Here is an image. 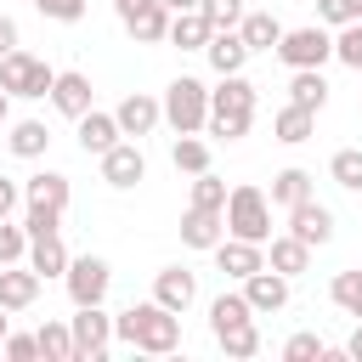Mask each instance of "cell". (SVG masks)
<instances>
[{"label": "cell", "instance_id": "1", "mask_svg": "<svg viewBox=\"0 0 362 362\" xmlns=\"http://www.w3.org/2000/svg\"><path fill=\"white\" fill-rule=\"evenodd\" d=\"M113 339L130 351H147V356H170V351H181V311H170L158 300L124 305L113 317Z\"/></svg>", "mask_w": 362, "mask_h": 362}, {"label": "cell", "instance_id": "2", "mask_svg": "<svg viewBox=\"0 0 362 362\" xmlns=\"http://www.w3.org/2000/svg\"><path fill=\"white\" fill-rule=\"evenodd\" d=\"M255 124V85L243 74H221V85L209 90V136L215 141H243Z\"/></svg>", "mask_w": 362, "mask_h": 362}, {"label": "cell", "instance_id": "3", "mask_svg": "<svg viewBox=\"0 0 362 362\" xmlns=\"http://www.w3.org/2000/svg\"><path fill=\"white\" fill-rule=\"evenodd\" d=\"M164 124L175 136H204V124H209V85L192 79V74H175L164 85Z\"/></svg>", "mask_w": 362, "mask_h": 362}, {"label": "cell", "instance_id": "4", "mask_svg": "<svg viewBox=\"0 0 362 362\" xmlns=\"http://www.w3.org/2000/svg\"><path fill=\"white\" fill-rule=\"evenodd\" d=\"M226 232L249 243H272V192H260L255 181H238L226 192Z\"/></svg>", "mask_w": 362, "mask_h": 362}, {"label": "cell", "instance_id": "5", "mask_svg": "<svg viewBox=\"0 0 362 362\" xmlns=\"http://www.w3.org/2000/svg\"><path fill=\"white\" fill-rule=\"evenodd\" d=\"M0 85L11 90V96H23V102H40V96H51V85H57V68L45 62V57H34V51H6L0 57Z\"/></svg>", "mask_w": 362, "mask_h": 362}, {"label": "cell", "instance_id": "6", "mask_svg": "<svg viewBox=\"0 0 362 362\" xmlns=\"http://www.w3.org/2000/svg\"><path fill=\"white\" fill-rule=\"evenodd\" d=\"M62 288H68L74 305H102L107 288H113V266L102 255H74L68 272H62Z\"/></svg>", "mask_w": 362, "mask_h": 362}, {"label": "cell", "instance_id": "7", "mask_svg": "<svg viewBox=\"0 0 362 362\" xmlns=\"http://www.w3.org/2000/svg\"><path fill=\"white\" fill-rule=\"evenodd\" d=\"M68 328H74V362H102L113 351V317L102 305H74Z\"/></svg>", "mask_w": 362, "mask_h": 362}, {"label": "cell", "instance_id": "8", "mask_svg": "<svg viewBox=\"0 0 362 362\" xmlns=\"http://www.w3.org/2000/svg\"><path fill=\"white\" fill-rule=\"evenodd\" d=\"M277 57H283L288 68H322V62L334 57V34H328V23L283 28V40H277Z\"/></svg>", "mask_w": 362, "mask_h": 362}, {"label": "cell", "instance_id": "9", "mask_svg": "<svg viewBox=\"0 0 362 362\" xmlns=\"http://www.w3.org/2000/svg\"><path fill=\"white\" fill-rule=\"evenodd\" d=\"M96 164H102V181H107L113 192H130V187H141V181H147V158H141V147H136V141L107 147Z\"/></svg>", "mask_w": 362, "mask_h": 362}, {"label": "cell", "instance_id": "10", "mask_svg": "<svg viewBox=\"0 0 362 362\" xmlns=\"http://www.w3.org/2000/svg\"><path fill=\"white\" fill-rule=\"evenodd\" d=\"M51 107L62 113V119H85L90 107H96V90H90V74H79V68H62L57 74V85H51Z\"/></svg>", "mask_w": 362, "mask_h": 362}, {"label": "cell", "instance_id": "11", "mask_svg": "<svg viewBox=\"0 0 362 362\" xmlns=\"http://www.w3.org/2000/svg\"><path fill=\"white\" fill-rule=\"evenodd\" d=\"M288 215V232L300 238V243H311V249H322V243H334V209L328 204H317V198H305V204H294V209H283Z\"/></svg>", "mask_w": 362, "mask_h": 362}, {"label": "cell", "instance_id": "12", "mask_svg": "<svg viewBox=\"0 0 362 362\" xmlns=\"http://www.w3.org/2000/svg\"><path fill=\"white\" fill-rule=\"evenodd\" d=\"M209 255H215V266H221L232 283H243V277H255V272L266 266V243H249V238H232V232H226Z\"/></svg>", "mask_w": 362, "mask_h": 362}, {"label": "cell", "instance_id": "13", "mask_svg": "<svg viewBox=\"0 0 362 362\" xmlns=\"http://www.w3.org/2000/svg\"><path fill=\"white\" fill-rule=\"evenodd\" d=\"M113 119H119V130H124V136H136V141H141V136H153V130L164 124V102H158V96H147V90H130V96L113 107Z\"/></svg>", "mask_w": 362, "mask_h": 362}, {"label": "cell", "instance_id": "14", "mask_svg": "<svg viewBox=\"0 0 362 362\" xmlns=\"http://www.w3.org/2000/svg\"><path fill=\"white\" fill-rule=\"evenodd\" d=\"M153 300L187 317V311H192V300H198V277H192L187 266H158V272H153Z\"/></svg>", "mask_w": 362, "mask_h": 362}, {"label": "cell", "instance_id": "15", "mask_svg": "<svg viewBox=\"0 0 362 362\" xmlns=\"http://www.w3.org/2000/svg\"><path fill=\"white\" fill-rule=\"evenodd\" d=\"M40 288H45V277H40L28 260L0 266V305H6V311H28V305L40 300Z\"/></svg>", "mask_w": 362, "mask_h": 362}, {"label": "cell", "instance_id": "16", "mask_svg": "<svg viewBox=\"0 0 362 362\" xmlns=\"http://www.w3.org/2000/svg\"><path fill=\"white\" fill-rule=\"evenodd\" d=\"M288 283H294V277H283V272H272V266H260L255 277H243V294H249L255 317H272V311H283V305H288Z\"/></svg>", "mask_w": 362, "mask_h": 362}, {"label": "cell", "instance_id": "17", "mask_svg": "<svg viewBox=\"0 0 362 362\" xmlns=\"http://www.w3.org/2000/svg\"><path fill=\"white\" fill-rule=\"evenodd\" d=\"M226 238V209H198V204H187V215H181V243L187 249H215Z\"/></svg>", "mask_w": 362, "mask_h": 362}, {"label": "cell", "instance_id": "18", "mask_svg": "<svg viewBox=\"0 0 362 362\" xmlns=\"http://www.w3.org/2000/svg\"><path fill=\"white\" fill-rule=\"evenodd\" d=\"M204 57H209V68H215V74H243V62H249L255 51L243 45V34H238V28H215V34H209V45H204Z\"/></svg>", "mask_w": 362, "mask_h": 362}, {"label": "cell", "instance_id": "19", "mask_svg": "<svg viewBox=\"0 0 362 362\" xmlns=\"http://www.w3.org/2000/svg\"><path fill=\"white\" fill-rule=\"evenodd\" d=\"M68 198H74V187H68L62 170H40V175L23 181V204H40V209H62L68 215Z\"/></svg>", "mask_w": 362, "mask_h": 362}, {"label": "cell", "instance_id": "20", "mask_svg": "<svg viewBox=\"0 0 362 362\" xmlns=\"http://www.w3.org/2000/svg\"><path fill=\"white\" fill-rule=\"evenodd\" d=\"M124 141V130H119V119L113 113H102V107H90L85 119H79V147L90 153V158H102L107 147H119Z\"/></svg>", "mask_w": 362, "mask_h": 362}, {"label": "cell", "instance_id": "21", "mask_svg": "<svg viewBox=\"0 0 362 362\" xmlns=\"http://www.w3.org/2000/svg\"><path fill=\"white\" fill-rule=\"evenodd\" d=\"M238 34H243V45H249V51H277L283 23L272 17V6H249V11H243V23H238Z\"/></svg>", "mask_w": 362, "mask_h": 362}, {"label": "cell", "instance_id": "22", "mask_svg": "<svg viewBox=\"0 0 362 362\" xmlns=\"http://www.w3.org/2000/svg\"><path fill=\"white\" fill-rule=\"evenodd\" d=\"M305 198H317V175H311V170L288 164V170L272 175V204H277V209H294V204H305Z\"/></svg>", "mask_w": 362, "mask_h": 362}, {"label": "cell", "instance_id": "23", "mask_svg": "<svg viewBox=\"0 0 362 362\" xmlns=\"http://www.w3.org/2000/svg\"><path fill=\"white\" fill-rule=\"evenodd\" d=\"M266 266L283 272V277H300V272L311 266V243H300L294 232H277V238L266 243Z\"/></svg>", "mask_w": 362, "mask_h": 362}, {"label": "cell", "instance_id": "24", "mask_svg": "<svg viewBox=\"0 0 362 362\" xmlns=\"http://www.w3.org/2000/svg\"><path fill=\"white\" fill-rule=\"evenodd\" d=\"M238 322H255V305H249L243 288H221V294L209 300V334H226V328H238Z\"/></svg>", "mask_w": 362, "mask_h": 362}, {"label": "cell", "instance_id": "25", "mask_svg": "<svg viewBox=\"0 0 362 362\" xmlns=\"http://www.w3.org/2000/svg\"><path fill=\"white\" fill-rule=\"evenodd\" d=\"M288 102L322 113V107H328V79H322V68H288Z\"/></svg>", "mask_w": 362, "mask_h": 362}, {"label": "cell", "instance_id": "26", "mask_svg": "<svg viewBox=\"0 0 362 362\" xmlns=\"http://www.w3.org/2000/svg\"><path fill=\"white\" fill-rule=\"evenodd\" d=\"M311 130H317V113H311V107H294V102H288V107H277V113H272V136H277L283 147L311 141Z\"/></svg>", "mask_w": 362, "mask_h": 362}, {"label": "cell", "instance_id": "27", "mask_svg": "<svg viewBox=\"0 0 362 362\" xmlns=\"http://www.w3.org/2000/svg\"><path fill=\"white\" fill-rule=\"evenodd\" d=\"M170 17H175V11H170L164 0H153V6H147V11H136L124 28H130V40H136V45H158V40H170Z\"/></svg>", "mask_w": 362, "mask_h": 362}, {"label": "cell", "instance_id": "28", "mask_svg": "<svg viewBox=\"0 0 362 362\" xmlns=\"http://www.w3.org/2000/svg\"><path fill=\"white\" fill-rule=\"evenodd\" d=\"M209 34H215V28H209V17H204L198 6L170 17V45H181V51H204V45H209Z\"/></svg>", "mask_w": 362, "mask_h": 362}, {"label": "cell", "instance_id": "29", "mask_svg": "<svg viewBox=\"0 0 362 362\" xmlns=\"http://www.w3.org/2000/svg\"><path fill=\"white\" fill-rule=\"evenodd\" d=\"M6 147H11L17 158H45V147H51L45 119H17V124L6 130Z\"/></svg>", "mask_w": 362, "mask_h": 362}, {"label": "cell", "instance_id": "30", "mask_svg": "<svg viewBox=\"0 0 362 362\" xmlns=\"http://www.w3.org/2000/svg\"><path fill=\"white\" fill-rule=\"evenodd\" d=\"M68 249H62V232H51V238H28V266L40 272V277H62L68 272Z\"/></svg>", "mask_w": 362, "mask_h": 362}, {"label": "cell", "instance_id": "31", "mask_svg": "<svg viewBox=\"0 0 362 362\" xmlns=\"http://www.w3.org/2000/svg\"><path fill=\"white\" fill-rule=\"evenodd\" d=\"M170 164H175L181 175H204V170H209V141H204V136H175V141H170Z\"/></svg>", "mask_w": 362, "mask_h": 362}, {"label": "cell", "instance_id": "32", "mask_svg": "<svg viewBox=\"0 0 362 362\" xmlns=\"http://www.w3.org/2000/svg\"><path fill=\"white\" fill-rule=\"evenodd\" d=\"M328 181L345 187V192H362V147H339L328 158Z\"/></svg>", "mask_w": 362, "mask_h": 362}, {"label": "cell", "instance_id": "33", "mask_svg": "<svg viewBox=\"0 0 362 362\" xmlns=\"http://www.w3.org/2000/svg\"><path fill=\"white\" fill-rule=\"evenodd\" d=\"M328 300H334L345 317H356V322H362V272H334V283H328Z\"/></svg>", "mask_w": 362, "mask_h": 362}, {"label": "cell", "instance_id": "34", "mask_svg": "<svg viewBox=\"0 0 362 362\" xmlns=\"http://www.w3.org/2000/svg\"><path fill=\"white\" fill-rule=\"evenodd\" d=\"M215 345L232 356V362H249L255 351H260V328L255 322H238V328H226V334H215Z\"/></svg>", "mask_w": 362, "mask_h": 362}, {"label": "cell", "instance_id": "35", "mask_svg": "<svg viewBox=\"0 0 362 362\" xmlns=\"http://www.w3.org/2000/svg\"><path fill=\"white\" fill-rule=\"evenodd\" d=\"M40 356L45 362H74V328L68 322H45L40 328Z\"/></svg>", "mask_w": 362, "mask_h": 362}, {"label": "cell", "instance_id": "36", "mask_svg": "<svg viewBox=\"0 0 362 362\" xmlns=\"http://www.w3.org/2000/svg\"><path fill=\"white\" fill-rule=\"evenodd\" d=\"M17 260H28V226L23 221H0V266H17Z\"/></svg>", "mask_w": 362, "mask_h": 362}, {"label": "cell", "instance_id": "37", "mask_svg": "<svg viewBox=\"0 0 362 362\" xmlns=\"http://www.w3.org/2000/svg\"><path fill=\"white\" fill-rule=\"evenodd\" d=\"M187 204H198V209H226V181H221L215 170L192 175V198H187Z\"/></svg>", "mask_w": 362, "mask_h": 362}, {"label": "cell", "instance_id": "38", "mask_svg": "<svg viewBox=\"0 0 362 362\" xmlns=\"http://www.w3.org/2000/svg\"><path fill=\"white\" fill-rule=\"evenodd\" d=\"M322 356H328V345H322L311 328H300V334L283 339V362H322Z\"/></svg>", "mask_w": 362, "mask_h": 362}, {"label": "cell", "instance_id": "39", "mask_svg": "<svg viewBox=\"0 0 362 362\" xmlns=\"http://www.w3.org/2000/svg\"><path fill=\"white\" fill-rule=\"evenodd\" d=\"M334 62H345V68H356V74H362V17H356V23H345V28L334 34Z\"/></svg>", "mask_w": 362, "mask_h": 362}, {"label": "cell", "instance_id": "40", "mask_svg": "<svg viewBox=\"0 0 362 362\" xmlns=\"http://www.w3.org/2000/svg\"><path fill=\"white\" fill-rule=\"evenodd\" d=\"M198 11L209 17V28H238L249 6H243V0H198Z\"/></svg>", "mask_w": 362, "mask_h": 362}, {"label": "cell", "instance_id": "41", "mask_svg": "<svg viewBox=\"0 0 362 362\" xmlns=\"http://www.w3.org/2000/svg\"><path fill=\"white\" fill-rule=\"evenodd\" d=\"M23 226H28V238H51V232H62V209L23 204Z\"/></svg>", "mask_w": 362, "mask_h": 362}, {"label": "cell", "instance_id": "42", "mask_svg": "<svg viewBox=\"0 0 362 362\" xmlns=\"http://www.w3.org/2000/svg\"><path fill=\"white\" fill-rule=\"evenodd\" d=\"M85 6H90V0H34V11H40V17H51V23H79V17H85Z\"/></svg>", "mask_w": 362, "mask_h": 362}, {"label": "cell", "instance_id": "43", "mask_svg": "<svg viewBox=\"0 0 362 362\" xmlns=\"http://www.w3.org/2000/svg\"><path fill=\"white\" fill-rule=\"evenodd\" d=\"M317 23H328V28L356 23V0H317Z\"/></svg>", "mask_w": 362, "mask_h": 362}, {"label": "cell", "instance_id": "44", "mask_svg": "<svg viewBox=\"0 0 362 362\" xmlns=\"http://www.w3.org/2000/svg\"><path fill=\"white\" fill-rule=\"evenodd\" d=\"M6 362H34L40 356V334H6Z\"/></svg>", "mask_w": 362, "mask_h": 362}, {"label": "cell", "instance_id": "45", "mask_svg": "<svg viewBox=\"0 0 362 362\" xmlns=\"http://www.w3.org/2000/svg\"><path fill=\"white\" fill-rule=\"evenodd\" d=\"M17 204H23V187H17L11 175H0V221H6V215H11Z\"/></svg>", "mask_w": 362, "mask_h": 362}, {"label": "cell", "instance_id": "46", "mask_svg": "<svg viewBox=\"0 0 362 362\" xmlns=\"http://www.w3.org/2000/svg\"><path fill=\"white\" fill-rule=\"evenodd\" d=\"M6 51H17V17L0 11V57H6Z\"/></svg>", "mask_w": 362, "mask_h": 362}, {"label": "cell", "instance_id": "47", "mask_svg": "<svg viewBox=\"0 0 362 362\" xmlns=\"http://www.w3.org/2000/svg\"><path fill=\"white\" fill-rule=\"evenodd\" d=\"M147 6H153V0H113V11H119V23H130V17H136V11H147Z\"/></svg>", "mask_w": 362, "mask_h": 362}, {"label": "cell", "instance_id": "48", "mask_svg": "<svg viewBox=\"0 0 362 362\" xmlns=\"http://www.w3.org/2000/svg\"><path fill=\"white\" fill-rule=\"evenodd\" d=\"M345 356H351V362H362V322L351 328V339H345Z\"/></svg>", "mask_w": 362, "mask_h": 362}, {"label": "cell", "instance_id": "49", "mask_svg": "<svg viewBox=\"0 0 362 362\" xmlns=\"http://www.w3.org/2000/svg\"><path fill=\"white\" fill-rule=\"evenodd\" d=\"M0 124H11V90L0 85Z\"/></svg>", "mask_w": 362, "mask_h": 362}, {"label": "cell", "instance_id": "50", "mask_svg": "<svg viewBox=\"0 0 362 362\" xmlns=\"http://www.w3.org/2000/svg\"><path fill=\"white\" fill-rule=\"evenodd\" d=\"M6 334H11V311L0 305V351H6Z\"/></svg>", "mask_w": 362, "mask_h": 362}, {"label": "cell", "instance_id": "51", "mask_svg": "<svg viewBox=\"0 0 362 362\" xmlns=\"http://www.w3.org/2000/svg\"><path fill=\"white\" fill-rule=\"evenodd\" d=\"M164 6H170V11H192L198 0H164Z\"/></svg>", "mask_w": 362, "mask_h": 362}, {"label": "cell", "instance_id": "52", "mask_svg": "<svg viewBox=\"0 0 362 362\" xmlns=\"http://www.w3.org/2000/svg\"><path fill=\"white\" fill-rule=\"evenodd\" d=\"M243 6H266V0H243Z\"/></svg>", "mask_w": 362, "mask_h": 362}, {"label": "cell", "instance_id": "53", "mask_svg": "<svg viewBox=\"0 0 362 362\" xmlns=\"http://www.w3.org/2000/svg\"><path fill=\"white\" fill-rule=\"evenodd\" d=\"M356 17H362V0H356Z\"/></svg>", "mask_w": 362, "mask_h": 362}]
</instances>
